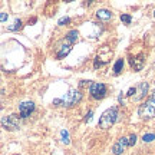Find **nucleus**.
Listing matches in <instances>:
<instances>
[{"label": "nucleus", "mask_w": 155, "mask_h": 155, "mask_svg": "<svg viewBox=\"0 0 155 155\" xmlns=\"http://www.w3.org/2000/svg\"><path fill=\"white\" fill-rule=\"evenodd\" d=\"M82 99V94H81V91H78V89H71L69 92L66 94V96H63L61 99H55L53 101V105L56 106H75L78 105L79 102Z\"/></svg>", "instance_id": "nucleus-1"}, {"label": "nucleus", "mask_w": 155, "mask_h": 155, "mask_svg": "<svg viewBox=\"0 0 155 155\" xmlns=\"http://www.w3.org/2000/svg\"><path fill=\"white\" fill-rule=\"evenodd\" d=\"M118 119V108L112 106L109 109H106L99 118V128L101 129H109Z\"/></svg>", "instance_id": "nucleus-2"}, {"label": "nucleus", "mask_w": 155, "mask_h": 155, "mask_svg": "<svg viewBox=\"0 0 155 155\" xmlns=\"http://www.w3.org/2000/svg\"><path fill=\"white\" fill-rule=\"evenodd\" d=\"M138 115L141 118H144V119H151V118L155 116V92L148 98L147 102H144L142 105H139Z\"/></svg>", "instance_id": "nucleus-3"}, {"label": "nucleus", "mask_w": 155, "mask_h": 155, "mask_svg": "<svg viewBox=\"0 0 155 155\" xmlns=\"http://www.w3.org/2000/svg\"><path fill=\"white\" fill-rule=\"evenodd\" d=\"M112 49H109L108 46H104L102 49L98 52V55H96V58H95V62H94V68L95 69H98V68H101L102 65H105V63H108L109 62V59L112 58Z\"/></svg>", "instance_id": "nucleus-4"}, {"label": "nucleus", "mask_w": 155, "mask_h": 155, "mask_svg": "<svg viewBox=\"0 0 155 155\" xmlns=\"http://www.w3.org/2000/svg\"><path fill=\"white\" fill-rule=\"evenodd\" d=\"M106 85L102 82H92L91 86H89V94L94 99L99 101V99H104L106 96Z\"/></svg>", "instance_id": "nucleus-5"}, {"label": "nucleus", "mask_w": 155, "mask_h": 155, "mask_svg": "<svg viewBox=\"0 0 155 155\" xmlns=\"http://www.w3.org/2000/svg\"><path fill=\"white\" fill-rule=\"evenodd\" d=\"M19 118L17 115H9L2 118V127L7 129V131H15L19 128Z\"/></svg>", "instance_id": "nucleus-6"}, {"label": "nucleus", "mask_w": 155, "mask_h": 155, "mask_svg": "<svg viewBox=\"0 0 155 155\" xmlns=\"http://www.w3.org/2000/svg\"><path fill=\"white\" fill-rule=\"evenodd\" d=\"M71 50H72V45H69L66 40L63 39L61 43L56 46V58H58V59H63Z\"/></svg>", "instance_id": "nucleus-7"}, {"label": "nucleus", "mask_w": 155, "mask_h": 155, "mask_svg": "<svg viewBox=\"0 0 155 155\" xmlns=\"http://www.w3.org/2000/svg\"><path fill=\"white\" fill-rule=\"evenodd\" d=\"M148 88H150V85L147 82H141L137 86V91H135V95L132 96V101L134 102H139L141 99H144L145 95L148 94Z\"/></svg>", "instance_id": "nucleus-8"}, {"label": "nucleus", "mask_w": 155, "mask_h": 155, "mask_svg": "<svg viewBox=\"0 0 155 155\" xmlns=\"http://www.w3.org/2000/svg\"><path fill=\"white\" fill-rule=\"evenodd\" d=\"M33 111H35V104L30 102V101L22 102L19 105V115H20V118H28V116H30V114Z\"/></svg>", "instance_id": "nucleus-9"}, {"label": "nucleus", "mask_w": 155, "mask_h": 155, "mask_svg": "<svg viewBox=\"0 0 155 155\" xmlns=\"http://www.w3.org/2000/svg\"><path fill=\"white\" fill-rule=\"evenodd\" d=\"M127 147H129V139L125 138V137H122V138L118 139L116 144H114V147H112V152H114L115 155H121L122 152L125 151Z\"/></svg>", "instance_id": "nucleus-10"}, {"label": "nucleus", "mask_w": 155, "mask_h": 155, "mask_svg": "<svg viewBox=\"0 0 155 155\" xmlns=\"http://www.w3.org/2000/svg\"><path fill=\"white\" fill-rule=\"evenodd\" d=\"M129 63H131V68H132L134 71H141L142 66H144V55L141 53V55L135 56V58H131L129 59Z\"/></svg>", "instance_id": "nucleus-11"}, {"label": "nucleus", "mask_w": 155, "mask_h": 155, "mask_svg": "<svg viewBox=\"0 0 155 155\" xmlns=\"http://www.w3.org/2000/svg\"><path fill=\"white\" fill-rule=\"evenodd\" d=\"M96 17L102 20V22H106V20H109L112 19V13L111 10H108V9H99V10L96 12Z\"/></svg>", "instance_id": "nucleus-12"}, {"label": "nucleus", "mask_w": 155, "mask_h": 155, "mask_svg": "<svg viewBox=\"0 0 155 155\" xmlns=\"http://www.w3.org/2000/svg\"><path fill=\"white\" fill-rule=\"evenodd\" d=\"M78 36H79V33H78L76 30H71V32H68V35L65 36V40H66L69 45H73L78 42Z\"/></svg>", "instance_id": "nucleus-13"}, {"label": "nucleus", "mask_w": 155, "mask_h": 155, "mask_svg": "<svg viewBox=\"0 0 155 155\" xmlns=\"http://www.w3.org/2000/svg\"><path fill=\"white\" fill-rule=\"evenodd\" d=\"M122 69H124V59H118V61L115 62V65H114V73H115V75H119Z\"/></svg>", "instance_id": "nucleus-14"}, {"label": "nucleus", "mask_w": 155, "mask_h": 155, "mask_svg": "<svg viewBox=\"0 0 155 155\" xmlns=\"http://www.w3.org/2000/svg\"><path fill=\"white\" fill-rule=\"evenodd\" d=\"M61 138H62V142L63 144H69V132H68L66 129H62L61 131Z\"/></svg>", "instance_id": "nucleus-15"}, {"label": "nucleus", "mask_w": 155, "mask_h": 155, "mask_svg": "<svg viewBox=\"0 0 155 155\" xmlns=\"http://www.w3.org/2000/svg\"><path fill=\"white\" fill-rule=\"evenodd\" d=\"M154 139H155V134H152V132L144 134V135H142V141H144V142H152Z\"/></svg>", "instance_id": "nucleus-16"}, {"label": "nucleus", "mask_w": 155, "mask_h": 155, "mask_svg": "<svg viewBox=\"0 0 155 155\" xmlns=\"http://www.w3.org/2000/svg\"><path fill=\"white\" fill-rule=\"evenodd\" d=\"M121 20L125 25H131V22H132V17L129 16V15H121Z\"/></svg>", "instance_id": "nucleus-17"}, {"label": "nucleus", "mask_w": 155, "mask_h": 155, "mask_svg": "<svg viewBox=\"0 0 155 155\" xmlns=\"http://www.w3.org/2000/svg\"><path fill=\"white\" fill-rule=\"evenodd\" d=\"M128 139H129V147H132V145L137 144V135H135V134H131V135L128 137Z\"/></svg>", "instance_id": "nucleus-18"}, {"label": "nucleus", "mask_w": 155, "mask_h": 155, "mask_svg": "<svg viewBox=\"0 0 155 155\" xmlns=\"http://www.w3.org/2000/svg\"><path fill=\"white\" fill-rule=\"evenodd\" d=\"M20 28H22V22H20V20H16V22H15V26H10L9 30H17V29H20Z\"/></svg>", "instance_id": "nucleus-19"}, {"label": "nucleus", "mask_w": 155, "mask_h": 155, "mask_svg": "<svg viewBox=\"0 0 155 155\" xmlns=\"http://www.w3.org/2000/svg\"><path fill=\"white\" fill-rule=\"evenodd\" d=\"M69 22H71V19H69V17H62L61 20L58 22V25H59V26H63V25H66V23H69Z\"/></svg>", "instance_id": "nucleus-20"}, {"label": "nucleus", "mask_w": 155, "mask_h": 155, "mask_svg": "<svg viewBox=\"0 0 155 155\" xmlns=\"http://www.w3.org/2000/svg\"><path fill=\"white\" fill-rule=\"evenodd\" d=\"M135 91H137V88H129V91L127 92L128 96H134L135 95Z\"/></svg>", "instance_id": "nucleus-21"}, {"label": "nucleus", "mask_w": 155, "mask_h": 155, "mask_svg": "<svg viewBox=\"0 0 155 155\" xmlns=\"http://www.w3.org/2000/svg\"><path fill=\"white\" fill-rule=\"evenodd\" d=\"M92 115H94V112L91 111L88 115H86V118H85V122H89V121H91V119H92Z\"/></svg>", "instance_id": "nucleus-22"}, {"label": "nucleus", "mask_w": 155, "mask_h": 155, "mask_svg": "<svg viewBox=\"0 0 155 155\" xmlns=\"http://www.w3.org/2000/svg\"><path fill=\"white\" fill-rule=\"evenodd\" d=\"M6 19H7V15H6V13H2V15H0V20H2V22H5Z\"/></svg>", "instance_id": "nucleus-23"}, {"label": "nucleus", "mask_w": 155, "mask_h": 155, "mask_svg": "<svg viewBox=\"0 0 155 155\" xmlns=\"http://www.w3.org/2000/svg\"><path fill=\"white\" fill-rule=\"evenodd\" d=\"M154 16H155V12H154Z\"/></svg>", "instance_id": "nucleus-24"}]
</instances>
